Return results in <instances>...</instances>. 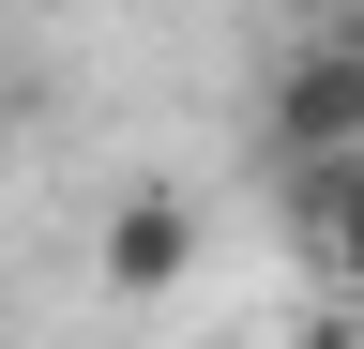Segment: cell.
I'll use <instances>...</instances> for the list:
<instances>
[{
  "label": "cell",
  "mask_w": 364,
  "mask_h": 349,
  "mask_svg": "<svg viewBox=\"0 0 364 349\" xmlns=\"http://www.w3.org/2000/svg\"><path fill=\"white\" fill-rule=\"evenodd\" d=\"M258 152H273V167H349V152H364V31H318V46L273 61Z\"/></svg>",
  "instance_id": "1"
},
{
  "label": "cell",
  "mask_w": 364,
  "mask_h": 349,
  "mask_svg": "<svg viewBox=\"0 0 364 349\" xmlns=\"http://www.w3.org/2000/svg\"><path fill=\"white\" fill-rule=\"evenodd\" d=\"M91 289L136 304V319H152V304H182V289H198V198H182V183L107 198V228H91Z\"/></svg>",
  "instance_id": "2"
},
{
  "label": "cell",
  "mask_w": 364,
  "mask_h": 349,
  "mask_svg": "<svg viewBox=\"0 0 364 349\" xmlns=\"http://www.w3.org/2000/svg\"><path fill=\"white\" fill-rule=\"evenodd\" d=\"M273 213H289L304 274L364 319V152H349V167H273Z\"/></svg>",
  "instance_id": "3"
},
{
  "label": "cell",
  "mask_w": 364,
  "mask_h": 349,
  "mask_svg": "<svg viewBox=\"0 0 364 349\" xmlns=\"http://www.w3.org/2000/svg\"><path fill=\"white\" fill-rule=\"evenodd\" d=\"M289 16H318V0H289ZM334 16H349V0H334Z\"/></svg>",
  "instance_id": "4"
},
{
  "label": "cell",
  "mask_w": 364,
  "mask_h": 349,
  "mask_svg": "<svg viewBox=\"0 0 364 349\" xmlns=\"http://www.w3.org/2000/svg\"><path fill=\"white\" fill-rule=\"evenodd\" d=\"M349 31H364V0H349Z\"/></svg>",
  "instance_id": "5"
}]
</instances>
